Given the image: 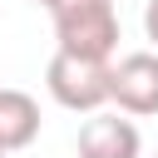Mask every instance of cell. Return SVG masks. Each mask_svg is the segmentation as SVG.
Listing matches in <instances>:
<instances>
[{"label":"cell","mask_w":158,"mask_h":158,"mask_svg":"<svg viewBox=\"0 0 158 158\" xmlns=\"http://www.w3.org/2000/svg\"><path fill=\"white\" fill-rule=\"evenodd\" d=\"M40 104L25 94V89H0V148L15 153V148H30L40 138Z\"/></svg>","instance_id":"5b68a950"},{"label":"cell","mask_w":158,"mask_h":158,"mask_svg":"<svg viewBox=\"0 0 158 158\" xmlns=\"http://www.w3.org/2000/svg\"><path fill=\"white\" fill-rule=\"evenodd\" d=\"M138 153H143V138H138L133 118H118V114H89L84 118L79 158H138Z\"/></svg>","instance_id":"277c9868"},{"label":"cell","mask_w":158,"mask_h":158,"mask_svg":"<svg viewBox=\"0 0 158 158\" xmlns=\"http://www.w3.org/2000/svg\"><path fill=\"white\" fill-rule=\"evenodd\" d=\"M0 158H5V148H0Z\"/></svg>","instance_id":"ba28073f"},{"label":"cell","mask_w":158,"mask_h":158,"mask_svg":"<svg viewBox=\"0 0 158 158\" xmlns=\"http://www.w3.org/2000/svg\"><path fill=\"white\" fill-rule=\"evenodd\" d=\"M114 104L133 118L158 114V49H133L114 64Z\"/></svg>","instance_id":"3957f363"},{"label":"cell","mask_w":158,"mask_h":158,"mask_svg":"<svg viewBox=\"0 0 158 158\" xmlns=\"http://www.w3.org/2000/svg\"><path fill=\"white\" fill-rule=\"evenodd\" d=\"M44 84H49L54 104H64L74 114H99L104 104H114V64L109 59H84V54L54 49Z\"/></svg>","instance_id":"7a4b0ae2"},{"label":"cell","mask_w":158,"mask_h":158,"mask_svg":"<svg viewBox=\"0 0 158 158\" xmlns=\"http://www.w3.org/2000/svg\"><path fill=\"white\" fill-rule=\"evenodd\" d=\"M143 35L153 40V49H158V0H148L143 5Z\"/></svg>","instance_id":"8992f818"},{"label":"cell","mask_w":158,"mask_h":158,"mask_svg":"<svg viewBox=\"0 0 158 158\" xmlns=\"http://www.w3.org/2000/svg\"><path fill=\"white\" fill-rule=\"evenodd\" d=\"M54 40L69 54L84 59H109L118 49V10L114 0H54Z\"/></svg>","instance_id":"6da1fadb"},{"label":"cell","mask_w":158,"mask_h":158,"mask_svg":"<svg viewBox=\"0 0 158 158\" xmlns=\"http://www.w3.org/2000/svg\"><path fill=\"white\" fill-rule=\"evenodd\" d=\"M35 5H44V10H49V5H54V0H35Z\"/></svg>","instance_id":"52a82bcc"}]
</instances>
